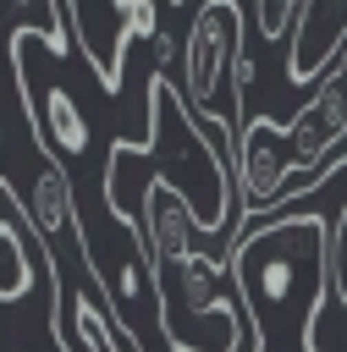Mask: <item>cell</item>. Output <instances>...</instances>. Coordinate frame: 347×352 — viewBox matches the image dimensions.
Instances as JSON below:
<instances>
[{
    "mask_svg": "<svg viewBox=\"0 0 347 352\" xmlns=\"http://www.w3.org/2000/svg\"><path fill=\"white\" fill-rule=\"evenodd\" d=\"M281 160H286V198L297 204L314 187H325L347 165V44L325 66L314 99L281 126Z\"/></svg>",
    "mask_w": 347,
    "mask_h": 352,
    "instance_id": "obj_3",
    "label": "cell"
},
{
    "mask_svg": "<svg viewBox=\"0 0 347 352\" xmlns=\"http://www.w3.org/2000/svg\"><path fill=\"white\" fill-rule=\"evenodd\" d=\"M237 55H242V6L237 0H204L182 38V99L193 116L215 126V154L231 165L237 132H242V88H237Z\"/></svg>",
    "mask_w": 347,
    "mask_h": 352,
    "instance_id": "obj_2",
    "label": "cell"
},
{
    "mask_svg": "<svg viewBox=\"0 0 347 352\" xmlns=\"http://www.w3.org/2000/svg\"><path fill=\"white\" fill-rule=\"evenodd\" d=\"M17 204H22V220L39 236V248H55L61 236H83V220H77V204H72V182H66V170H61V160L50 148L33 165L28 198H17Z\"/></svg>",
    "mask_w": 347,
    "mask_h": 352,
    "instance_id": "obj_5",
    "label": "cell"
},
{
    "mask_svg": "<svg viewBox=\"0 0 347 352\" xmlns=\"http://www.w3.org/2000/svg\"><path fill=\"white\" fill-rule=\"evenodd\" d=\"M66 16L77 28V44L105 88L121 82L127 38H154V6L149 0H66Z\"/></svg>",
    "mask_w": 347,
    "mask_h": 352,
    "instance_id": "obj_4",
    "label": "cell"
},
{
    "mask_svg": "<svg viewBox=\"0 0 347 352\" xmlns=\"http://www.w3.org/2000/svg\"><path fill=\"white\" fill-rule=\"evenodd\" d=\"M33 280H39V258H33V248H28V231L0 214V302L28 297Z\"/></svg>",
    "mask_w": 347,
    "mask_h": 352,
    "instance_id": "obj_6",
    "label": "cell"
},
{
    "mask_svg": "<svg viewBox=\"0 0 347 352\" xmlns=\"http://www.w3.org/2000/svg\"><path fill=\"white\" fill-rule=\"evenodd\" d=\"M0 154H6V121H0ZM0 182H6V176H0Z\"/></svg>",
    "mask_w": 347,
    "mask_h": 352,
    "instance_id": "obj_7",
    "label": "cell"
},
{
    "mask_svg": "<svg viewBox=\"0 0 347 352\" xmlns=\"http://www.w3.org/2000/svg\"><path fill=\"white\" fill-rule=\"evenodd\" d=\"M226 275L237 280V297L253 308V324L264 330L281 308L308 314L319 308V292L330 280V231L314 209H292L275 220H253L226 258Z\"/></svg>",
    "mask_w": 347,
    "mask_h": 352,
    "instance_id": "obj_1",
    "label": "cell"
}]
</instances>
